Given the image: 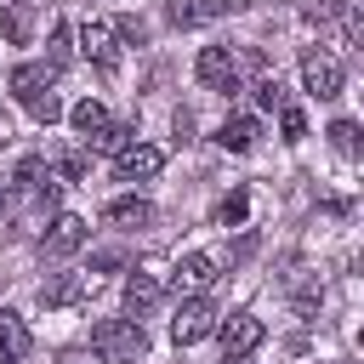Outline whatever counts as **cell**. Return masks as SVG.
Returning a JSON list of instances; mask_svg holds the SVG:
<instances>
[{
	"mask_svg": "<svg viewBox=\"0 0 364 364\" xmlns=\"http://www.w3.org/2000/svg\"><path fill=\"white\" fill-rule=\"evenodd\" d=\"M51 74H57L51 63H17V68H11V97H17L40 125H57V119H63V97L51 91Z\"/></svg>",
	"mask_w": 364,
	"mask_h": 364,
	"instance_id": "obj_1",
	"label": "cell"
},
{
	"mask_svg": "<svg viewBox=\"0 0 364 364\" xmlns=\"http://www.w3.org/2000/svg\"><path fill=\"white\" fill-rule=\"evenodd\" d=\"M91 347H97L102 358L131 364V358H142V353H148V336H142V324H136V318H97Z\"/></svg>",
	"mask_w": 364,
	"mask_h": 364,
	"instance_id": "obj_2",
	"label": "cell"
},
{
	"mask_svg": "<svg viewBox=\"0 0 364 364\" xmlns=\"http://www.w3.org/2000/svg\"><path fill=\"white\" fill-rule=\"evenodd\" d=\"M216 330V301L199 290V296H188L182 307H176V318H171V336H176V347H193V341H205Z\"/></svg>",
	"mask_w": 364,
	"mask_h": 364,
	"instance_id": "obj_3",
	"label": "cell"
},
{
	"mask_svg": "<svg viewBox=\"0 0 364 364\" xmlns=\"http://www.w3.org/2000/svg\"><path fill=\"white\" fill-rule=\"evenodd\" d=\"M193 74H199L205 91H239V57H233L228 46H205V51L193 57Z\"/></svg>",
	"mask_w": 364,
	"mask_h": 364,
	"instance_id": "obj_4",
	"label": "cell"
},
{
	"mask_svg": "<svg viewBox=\"0 0 364 364\" xmlns=\"http://www.w3.org/2000/svg\"><path fill=\"white\" fill-rule=\"evenodd\" d=\"M341 63L330 57V51H301V85L318 97V102H330V97H341Z\"/></svg>",
	"mask_w": 364,
	"mask_h": 364,
	"instance_id": "obj_5",
	"label": "cell"
},
{
	"mask_svg": "<svg viewBox=\"0 0 364 364\" xmlns=\"http://www.w3.org/2000/svg\"><path fill=\"white\" fill-rule=\"evenodd\" d=\"M216 330H222V353H228V358H245V353L262 347V336H267V324H262L256 313H228V318H216Z\"/></svg>",
	"mask_w": 364,
	"mask_h": 364,
	"instance_id": "obj_6",
	"label": "cell"
},
{
	"mask_svg": "<svg viewBox=\"0 0 364 364\" xmlns=\"http://www.w3.org/2000/svg\"><path fill=\"white\" fill-rule=\"evenodd\" d=\"M165 171V148H154V142H131V148H119V159H114V176L119 182H148V176H159Z\"/></svg>",
	"mask_w": 364,
	"mask_h": 364,
	"instance_id": "obj_7",
	"label": "cell"
},
{
	"mask_svg": "<svg viewBox=\"0 0 364 364\" xmlns=\"http://www.w3.org/2000/svg\"><path fill=\"white\" fill-rule=\"evenodd\" d=\"M85 239H91V222H85V216H74V210H63V216H51V228H46L40 250H46V256H74Z\"/></svg>",
	"mask_w": 364,
	"mask_h": 364,
	"instance_id": "obj_8",
	"label": "cell"
},
{
	"mask_svg": "<svg viewBox=\"0 0 364 364\" xmlns=\"http://www.w3.org/2000/svg\"><path fill=\"white\" fill-rule=\"evenodd\" d=\"M245 0H165V23L176 28H199V23H216L228 11H239Z\"/></svg>",
	"mask_w": 364,
	"mask_h": 364,
	"instance_id": "obj_9",
	"label": "cell"
},
{
	"mask_svg": "<svg viewBox=\"0 0 364 364\" xmlns=\"http://www.w3.org/2000/svg\"><path fill=\"white\" fill-rule=\"evenodd\" d=\"M80 51H85L102 74H114V68H119V34H114V23H97V17H91V23L80 28Z\"/></svg>",
	"mask_w": 364,
	"mask_h": 364,
	"instance_id": "obj_10",
	"label": "cell"
},
{
	"mask_svg": "<svg viewBox=\"0 0 364 364\" xmlns=\"http://www.w3.org/2000/svg\"><path fill=\"white\" fill-rule=\"evenodd\" d=\"M91 284H97V273H57V279L40 284V301L46 307H74V301L91 296Z\"/></svg>",
	"mask_w": 364,
	"mask_h": 364,
	"instance_id": "obj_11",
	"label": "cell"
},
{
	"mask_svg": "<svg viewBox=\"0 0 364 364\" xmlns=\"http://www.w3.org/2000/svg\"><path fill=\"white\" fill-rule=\"evenodd\" d=\"M210 284H216V256L193 250V256H182V262H176V290L199 296V290H210Z\"/></svg>",
	"mask_w": 364,
	"mask_h": 364,
	"instance_id": "obj_12",
	"label": "cell"
},
{
	"mask_svg": "<svg viewBox=\"0 0 364 364\" xmlns=\"http://www.w3.org/2000/svg\"><path fill=\"white\" fill-rule=\"evenodd\" d=\"M154 307H159V279H154V273H131V279H125V313L142 318V313H154Z\"/></svg>",
	"mask_w": 364,
	"mask_h": 364,
	"instance_id": "obj_13",
	"label": "cell"
},
{
	"mask_svg": "<svg viewBox=\"0 0 364 364\" xmlns=\"http://www.w3.org/2000/svg\"><path fill=\"white\" fill-rule=\"evenodd\" d=\"M28 347H34L28 324H23L17 313H6V307H0V353H6V358H28Z\"/></svg>",
	"mask_w": 364,
	"mask_h": 364,
	"instance_id": "obj_14",
	"label": "cell"
},
{
	"mask_svg": "<svg viewBox=\"0 0 364 364\" xmlns=\"http://www.w3.org/2000/svg\"><path fill=\"white\" fill-rule=\"evenodd\" d=\"M0 28H6L11 46H28V34H34V6H28V0H11V6L0 11Z\"/></svg>",
	"mask_w": 364,
	"mask_h": 364,
	"instance_id": "obj_15",
	"label": "cell"
},
{
	"mask_svg": "<svg viewBox=\"0 0 364 364\" xmlns=\"http://www.w3.org/2000/svg\"><path fill=\"white\" fill-rule=\"evenodd\" d=\"M216 142H222L228 154H245V148L256 142V119H250V114H233V119H222V125H216Z\"/></svg>",
	"mask_w": 364,
	"mask_h": 364,
	"instance_id": "obj_16",
	"label": "cell"
},
{
	"mask_svg": "<svg viewBox=\"0 0 364 364\" xmlns=\"http://www.w3.org/2000/svg\"><path fill=\"white\" fill-rule=\"evenodd\" d=\"M108 222H114V228H148V222H154V205L136 199V193H125V199L108 205Z\"/></svg>",
	"mask_w": 364,
	"mask_h": 364,
	"instance_id": "obj_17",
	"label": "cell"
},
{
	"mask_svg": "<svg viewBox=\"0 0 364 364\" xmlns=\"http://www.w3.org/2000/svg\"><path fill=\"white\" fill-rule=\"evenodd\" d=\"M68 125H74L80 136H97V131L108 125V108H102L97 97H85V102H74V108H68Z\"/></svg>",
	"mask_w": 364,
	"mask_h": 364,
	"instance_id": "obj_18",
	"label": "cell"
},
{
	"mask_svg": "<svg viewBox=\"0 0 364 364\" xmlns=\"http://www.w3.org/2000/svg\"><path fill=\"white\" fill-rule=\"evenodd\" d=\"M330 142H336V154H341V159H358V154H364V136H358V125H353V119H336V125H330Z\"/></svg>",
	"mask_w": 364,
	"mask_h": 364,
	"instance_id": "obj_19",
	"label": "cell"
},
{
	"mask_svg": "<svg viewBox=\"0 0 364 364\" xmlns=\"http://www.w3.org/2000/svg\"><path fill=\"white\" fill-rule=\"evenodd\" d=\"M68 63H74V28L57 23L51 28V68H68Z\"/></svg>",
	"mask_w": 364,
	"mask_h": 364,
	"instance_id": "obj_20",
	"label": "cell"
},
{
	"mask_svg": "<svg viewBox=\"0 0 364 364\" xmlns=\"http://www.w3.org/2000/svg\"><path fill=\"white\" fill-rule=\"evenodd\" d=\"M91 142H97L102 154H119V148H131V125H114V119H108V125H102Z\"/></svg>",
	"mask_w": 364,
	"mask_h": 364,
	"instance_id": "obj_21",
	"label": "cell"
},
{
	"mask_svg": "<svg viewBox=\"0 0 364 364\" xmlns=\"http://www.w3.org/2000/svg\"><path fill=\"white\" fill-rule=\"evenodd\" d=\"M279 131H284V142H301V136H307L301 108H290V102H284V108H279Z\"/></svg>",
	"mask_w": 364,
	"mask_h": 364,
	"instance_id": "obj_22",
	"label": "cell"
},
{
	"mask_svg": "<svg viewBox=\"0 0 364 364\" xmlns=\"http://www.w3.org/2000/svg\"><path fill=\"white\" fill-rule=\"evenodd\" d=\"M245 210H250V199H245V193H228V199H222V210H216V222H222V228H239V222H245Z\"/></svg>",
	"mask_w": 364,
	"mask_h": 364,
	"instance_id": "obj_23",
	"label": "cell"
},
{
	"mask_svg": "<svg viewBox=\"0 0 364 364\" xmlns=\"http://www.w3.org/2000/svg\"><path fill=\"white\" fill-rule=\"evenodd\" d=\"M256 108H284V85L279 80H256Z\"/></svg>",
	"mask_w": 364,
	"mask_h": 364,
	"instance_id": "obj_24",
	"label": "cell"
},
{
	"mask_svg": "<svg viewBox=\"0 0 364 364\" xmlns=\"http://www.w3.org/2000/svg\"><path fill=\"white\" fill-rule=\"evenodd\" d=\"M341 6H347V0H307V6H301V11H307V17H313V23H330V17H336V11H341Z\"/></svg>",
	"mask_w": 364,
	"mask_h": 364,
	"instance_id": "obj_25",
	"label": "cell"
},
{
	"mask_svg": "<svg viewBox=\"0 0 364 364\" xmlns=\"http://www.w3.org/2000/svg\"><path fill=\"white\" fill-rule=\"evenodd\" d=\"M119 262H125V250H97V256H91V273H114Z\"/></svg>",
	"mask_w": 364,
	"mask_h": 364,
	"instance_id": "obj_26",
	"label": "cell"
},
{
	"mask_svg": "<svg viewBox=\"0 0 364 364\" xmlns=\"http://www.w3.org/2000/svg\"><path fill=\"white\" fill-rule=\"evenodd\" d=\"M114 34H119V40H136V46H142V34H148V28H142L136 17H119V23H114Z\"/></svg>",
	"mask_w": 364,
	"mask_h": 364,
	"instance_id": "obj_27",
	"label": "cell"
},
{
	"mask_svg": "<svg viewBox=\"0 0 364 364\" xmlns=\"http://www.w3.org/2000/svg\"><path fill=\"white\" fill-rule=\"evenodd\" d=\"M57 171H63L68 182H74V176H85V154H63V159H57Z\"/></svg>",
	"mask_w": 364,
	"mask_h": 364,
	"instance_id": "obj_28",
	"label": "cell"
},
{
	"mask_svg": "<svg viewBox=\"0 0 364 364\" xmlns=\"http://www.w3.org/2000/svg\"><path fill=\"white\" fill-rule=\"evenodd\" d=\"M57 364H108V358H102V353H80V347H68Z\"/></svg>",
	"mask_w": 364,
	"mask_h": 364,
	"instance_id": "obj_29",
	"label": "cell"
},
{
	"mask_svg": "<svg viewBox=\"0 0 364 364\" xmlns=\"http://www.w3.org/2000/svg\"><path fill=\"white\" fill-rule=\"evenodd\" d=\"M171 125H176V142H188V136H193V114H188V108H176V119H171Z\"/></svg>",
	"mask_w": 364,
	"mask_h": 364,
	"instance_id": "obj_30",
	"label": "cell"
},
{
	"mask_svg": "<svg viewBox=\"0 0 364 364\" xmlns=\"http://www.w3.org/2000/svg\"><path fill=\"white\" fill-rule=\"evenodd\" d=\"M6 142H11V119L0 114V148H6Z\"/></svg>",
	"mask_w": 364,
	"mask_h": 364,
	"instance_id": "obj_31",
	"label": "cell"
},
{
	"mask_svg": "<svg viewBox=\"0 0 364 364\" xmlns=\"http://www.w3.org/2000/svg\"><path fill=\"white\" fill-rule=\"evenodd\" d=\"M6 199H11V188H0V210H6Z\"/></svg>",
	"mask_w": 364,
	"mask_h": 364,
	"instance_id": "obj_32",
	"label": "cell"
},
{
	"mask_svg": "<svg viewBox=\"0 0 364 364\" xmlns=\"http://www.w3.org/2000/svg\"><path fill=\"white\" fill-rule=\"evenodd\" d=\"M222 364H239V358H228V353H222Z\"/></svg>",
	"mask_w": 364,
	"mask_h": 364,
	"instance_id": "obj_33",
	"label": "cell"
}]
</instances>
